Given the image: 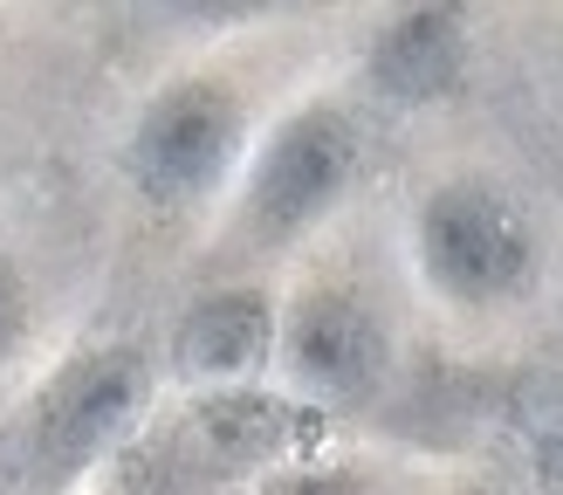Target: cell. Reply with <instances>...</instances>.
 Returning a JSON list of instances; mask_svg holds the SVG:
<instances>
[{
    "label": "cell",
    "mask_w": 563,
    "mask_h": 495,
    "mask_svg": "<svg viewBox=\"0 0 563 495\" xmlns=\"http://www.w3.org/2000/svg\"><path fill=\"white\" fill-rule=\"evenodd\" d=\"M364 90L391 110H433L454 103L474 76V35L467 14L446 8V0H412V8H391L372 21V42H364Z\"/></svg>",
    "instance_id": "ba28073f"
},
{
    "label": "cell",
    "mask_w": 563,
    "mask_h": 495,
    "mask_svg": "<svg viewBox=\"0 0 563 495\" xmlns=\"http://www.w3.org/2000/svg\"><path fill=\"white\" fill-rule=\"evenodd\" d=\"M262 138L255 82L228 63H186L158 76L124 124V186L152 213L228 207L247 152Z\"/></svg>",
    "instance_id": "7a4b0ae2"
},
{
    "label": "cell",
    "mask_w": 563,
    "mask_h": 495,
    "mask_svg": "<svg viewBox=\"0 0 563 495\" xmlns=\"http://www.w3.org/2000/svg\"><path fill=\"white\" fill-rule=\"evenodd\" d=\"M529 461H537V475H543V488H556L563 495V393L529 420Z\"/></svg>",
    "instance_id": "8fae6325"
},
{
    "label": "cell",
    "mask_w": 563,
    "mask_h": 495,
    "mask_svg": "<svg viewBox=\"0 0 563 495\" xmlns=\"http://www.w3.org/2000/svg\"><path fill=\"white\" fill-rule=\"evenodd\" d=\"M323 448V413H309L282 385H234V393H192L165 433V461L192 482H247L268 468Z\"/></svg>",
    "instance_id": "8992f818"
},
{
    "label": "cell",
    "mask_w": 563,
    "mask_h": 495,
    "mask_svg": "<svg viewBox=\"0 0 563 495\" xmlns=\"http://www.w3.org/2000/svg\"><path fill=\"white\" fill-rule=\"evenodd\" d=\"M412 275L440 310L501 317L543 283V228L522 193L488 173H446L419 186L406 220Z\"/></svg>",
    "instance_id": "3957f363"
},
{
    "label": "cell",
    "mask_w": 563,
    "mask_h": 495,
    "mask_svg": "<svg viewBox=\"0 0 563 495\" xmlns=\"http://www.w3.org/2000/svg\"><path fill=\"white\" fill-rule=\"evenodd\" d=\"M35 344V283L8 241H0V372L21 365V351Z\"/></svg>",
    "instance_id": "30bf717a"
},
{
    "label": "cell",
    "mask_w": 563,
    "mask_h": 495,
    "mask_svg": "<svg viewBox=\"0 0 563 495\" xmlns=\"http://www.w3.org/2000/svg\"><path fill=\"white\" fill-rule=\"evenodd\" d=\"M364 173V124L344 97H296L262 124L241 179L220 207V248L241 262H268L317 241L344 213Z\"/></svg>",
    "instance_id": "6da1fadb"
},
{
    "label": "cell",
    "mask_w": 563,
    "mask_h": 495,
    "mask_svg": "<svg viewBox=\"0 0 563 495\" xmlns=\"http://www.w3.org/2000/svg\"><path fill=\"white\" fill-rule=\"evenodd\" d=\"M391 358H399V338H391V310L372 283H357L344 268H317L282 296L275 378L309 413H344L378 399Z\"/></svg>",
    "instance_id": "5b68a950"
},
{
    "label": "cell",
    "mask_w": 563,
    "mask_h": 495,
    "mask_svg": "<svg viewBox=\"0 0 563 495\" xmlns=\"http://www.w3.org/2000/svg\"><path fill=\"white\" fill-rule=\"evenodd\" d=\"M158 393L152 351L103 338L82 344L55 365L21 413V461L35 482H82L97 475L103 461H118L137 433H145V413Z\"/></svg>",
    "instance_id": "277c9868"
},
{
    "label": "cell",
    "mask_w": 563,
    "mask_h": 495,
    "mask_svg": "<svg viewBox=\"0 0 563 495\" xmlns=\"http://www.w3.org/2000/svg\"><path fill=\"white\" fill-rule=\"evenodd\" d=\"M275 344H282V296L255 275H228L173 317L165 365L186 393H234V385H268Z\"/></svg>",
    "instance_id": "52a82bcc"
},
{
    "label": "cell",
    "mask_w": 563,
    "mask_h": 495,
    "mask_svg": "<svg viewBox=\"0 0 563 495\" xmlns=\"http://www.w3.org/2000/svg\"><path fill=\"white\" fill-rule=\"evenodd\" d=\"M247 495H385V475L357 454H330V448H309L296 461L268 468V475L247 488Z\"/></svg>",
    "instance_id": "9c48e42d"
}]
</instances>
